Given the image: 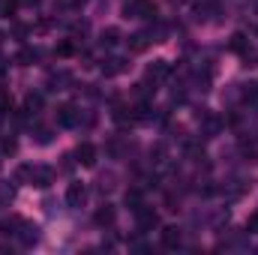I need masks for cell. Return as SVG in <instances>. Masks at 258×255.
Returning a JSON list of instances; mask_svg holds the SVG:
<instances>
[{
    "label": "cell",
    "instance_id": "6da1fadb",
    "mask_svg": "<svg viewBox=\"0 0 258 255\" xmlns=\"http://www.w3.org/2000/svg\"><path fill=\"white\" fill-rule=\"evenodd\" d=\"M30 183H33L36 189H48V186L54 183V168H48V165H33Z\"/></svg>",
    "mask_w": 258,
    "mask_h": 255
},
{
    "label": "cell",
    "instance_id": "7a4b0ae2",
    "mask_svg": "<svg viewBox=\"0 0 258 255\" xmlns=\"http://www.w3.org/2000/svg\"><path fill=\"white\" fill-rule=\"evenodd\" d=\"M75 159H78L84 168H93V165H96V147H93L90 141H81L78 150H75Z\"/></svg>",
    "mask_w": 258,
    "mask_h": 255
},
{
    "label": "cell",
    "instance_id": "3957f363",
    "mask_svg": "<svg viewBox=\"0 0 258 255\" xmlns=\"http://www.w3.org/2000/svg\"><path fill=\"white\" fill-rule=\"evenodd\" d=\"M135 216H138V231H153L159 225V216L153 210H147V207H138Z\"/></svg>",
    "mask_w": 258,
    "mask_h": 255
},
{
    "label": "cell",
    "instance_id": "277c9868",
    "mask_svg": "<svg viewBox=\"0 0 258 255\" xmlns=\"http://www.w3.org/2000/svg\"><path fill=\"white\" fill-rule=\"evenodd\" d=\"M84 201H87L84 183H69V186H66V204H69V207H81Z\"/></svg>",
    "mask_w": 258,
    "mask_h": 255
},
{
    "label": "cell",
    "instance_id": "5b68a950",
    "mask_svg": "<svg viewBox=\"0 0 258 255\" xmlns=\"http://www.w3.org/2000/svg\"><path fill=\"white\" fill-rule=\"evenodd\" d=\"M93 219H96V225H99V228H111V225H114V219H117V210H114L111 204H102V207L96 210V216H93Z\"/></svg>",
    "mask_w": 258,
    "mask_h": 255
},
{
    "label": "cell",
    "instance_id": "8992f818",
    "mask_svg": "<svg viewBox=\"0 0 258 255\" xmlns=\"http://www.w3.org/2000/svg\"><path fill=\"white\" fill-rule=\"evenodd\" d=\"M18 237H21V243H24V246H33V243H39V225H33V222H21V231H18Z\"/></svg>",
    "mask_w": 258,
    "mask_h": 255
},
{
    "label": "cell",
    "instance_id": "52a82bcc",
    "mask_svg": "<svg viewBox=\"0 0 258 255\" xmlns=\"http://www.w3.org/2000/svg\"><path fill=\"white\" fill-rule=\"evenodd\" d=\"M171 75V66L165 63V60H153V63L147 66V78L156 84V81H162V78H168Z\"/></svg>",
    "mask_w": 258,
    "mask_h": 255
},
{
    "label": "cell",
    "instance_id": "ba28073f",
    "mask_svg": "<svg viewBox=\"0 0 258 255\" xmlns=\"http://www.w3.org/2000/svg\"><path fill=\"white\" fill-rule=\"evenodd\" d=\"M57 123H60V126H75V123H78V108L69 105V102L60 105V108H57Z\"/></svg>",
    "mask_w": 258,
    "mask_h": 255
},
{
    "label": "cell",
    "instance_id": "9c48e42d",
    "mask_svg": "<svg viewBox=\"0 0 258 255\" xmlns=\"http://www.w3.org/2000/svg\"><path fill=\"white\" fill-rule=\"evenodd\" d=\"M180 240H183L180 228H174V225L162 228V246H165V249H177V246H180Z\"/></svg>",
    "mask_w": 258,
    "mask_h": 255
},
{
    "label": "cell",
    "instance_id": "30bf717a",
    "mask_svg": "<svg viewBox=\"0 0 258 255\" xmlns=\"http://www.w3.org/2000/svg\"><path fill=\"white\" fill-rule=\"evenodd\" d=\"M228 48H231L234 54L249 57V39H246V33H234V36H231V42H228Z\"/></svg>",
    "mask_w": 258,
    "mask_h": 255
},
{
    "label": "cell",
    "instance_id": "8fae6325",
    "mask_svg": "<svg viewBox=\"0 0 258 255\" xmlns=\"http://www.w3.org/2000/svg\"><path fill=\"white\" fill-rule=\"evenodd\" d=\"M123 69H126V60H123V57H111L108 66H102V75H105V78H111V75H120Z\"/></svg>",
    "mask_w": 258,
    "mask_h": 255
},
{
    "label": "cell",
    "instance_id": "7c38bea8",
    "mask_svg": "<svg viewBox=\"0 0 258 255\" xmlns=\"http://www.w3.org/2000/svg\"><path fill=\"white\" fill-rule=\"evenodd\" d=\"M147 45H150V36H147V33H135V36H129V51L138 54V51H144Z\"/></svg>",
    "mask_w": 258,
    "mask_h": 255
},
{
    "label": "cell",
    "instance_id": "4fadbf2b",
    "mask_svg": "<svg viewBox=\"0 0 258 255\" xmlns=\"http://www.w3.org/2000/svg\"><path fill=\"white\" fill-rule=\"evenodd\" d=\"M42 108V93H27L24 99V114H36Z\"/></svg>",
    "mask_w": 258,
    "mask_h": 255
},
{
    "label": "cell",
    "instance_id": "5bb4252c",
    "mask_svg": "<svg viewBox=\"0 0 258 255\" xmlns=\"http://www.w3.org/2000/svg\"><path fill=\"white\" fill-rule=\"evenodd\" d=\"M117 39H120V33H117V27H108V30H102V36H99V45H105V48H111V45H117Z\"/></svg>",
    "mask_w": 258,
    "mask_h": 255
},
{
    "label": "cell",
    "instance_id": "9a60e30c",
    "mask_svg": "<svg viewBox=\"0 0 258 255\" xmlns=\"http://www.w3.org/2000/svg\"><path fill=\"white\" fill-rule=\"evenodd\" d=\"M36 57H39V51H36V48H24V51H18V57H15V60H18V66H30Z\"/></svg>",
    "mask_w": 258,
    "mask_h": 255
},
{
    "label": "cell",
    "instance_id": "2e32d148",
    "mask_svg": "<svg viewBox=\"0 0 258 255\" xmlns=\"http://www.w3.org/2000/svg\"><path fill=\"white\" fill-rule=\"evenodd\" d=\"M126 204L132 207V210L144 207V195H141V189H129V192H126Z\"/></svg>",
    "mask_w": 258,
    "mask_h": 255
},
{
    "label": "cell",
    "instance_id": "e0dca14e",
    "mask_svg": "<svg viewBox=\"0 0 258 255\" xmlns=\"http://www.w3.org/2000/svg\"><path fill=\"white\" fill-rule=\"evenodd\" d=\"M51 138H54V132L45 129V126H39L36 132H33V141H36V144H51Z\"/></svg>",
    "mask_w": 258,
    "mask_h": 255
},
{
    "label": "cell",
    "instance_id": "ac0fdd59",
    "mask_svg": "<svg viewBox=\"0 0 258 255\" xmlns=\"http://www.w3.org/2000/svg\"><path fill=\"white\" fill-rule=\"evenodd\" d=\"M54 54H57V57H72V54H75V45H72L69 39H63V42L54 48Z\"/></svg>",
    "mask_w": 258,
    "mask_h": 255
},
{
    "label": "cell",
    "instance_id": "d6986e66",
    "mask_svg": "<svg viewBox=\"0 0 258 255\" xmlns=\"http://www.w3.org/2000/svg\"><path fill=\"white\" fill-rule=\"evenodd\" d=\"M18 6H21V0H3V6H0V12H3L6 18H12V15L18 12Z\"/></svg>",
    "mask_w": 258,
    "mask_h": 255
},
{
    "label": "cell",
    "instance_id": "ffe728a7",
    "mask_svg": "<svg viewBox=\"0 0 258 255\" xmlns=\"http://www.w3.org/2000/svg\"><path fill=\"white\" fill-rule=\"evenodd\" d=\"M30 174H33V165H21V168L15 171V180L24 183V180H30Z\"/></svg>",
    "mask_w": 258,
    "mask_h": 255
},
{
    "label": "cell",
    "instance_id": "44dd1931",
    "mask_svg": "<svg viewBox=\"0 0 258 255\" xmlns=\"http://www.w3.org/2000/svg\"><path fill=\"white\" fill-rule=\"evenodd\" d=\"M0 147H3V153H15V150H18V141L9 135V138H3V144H0Z\"/></svg>",
    "mask_w": 258,
    "mask_h": 255
},
{
    "label": "cell",
    "instance_id": "7402d4cb",
    "mask_svg": "<svg viewBox=\"0 0 258 255\" xmlns=\"http://www.w3.org/2000/svg\"><path fill=\"white\" fill-rule=\"evenodd\" d=\"M9 111H12V99L3 93V96H0V117H3V114H9Z\"/></svg>",
    "mask_w": 258,
    "mask_h": 255
},
{
    "label": "cell",
    "instance_id": "603a6c76",
    "mask_svg": "<svg viewBox=\"0 0 258 255\" xmlns=\"http://www.w3.org/2000/svg\"><path fill=\"white\" fill-rule=\"evenodd\" d=\"M60 159H63V162H60V168H63V171H72V165L78 162V159H75L72 153H66V156H60Z\"/></svg>",
    "mask_w": 258,
    "mask_h": 255
},
{
    "label": "cell",
    "instance_id": "cb8c5ba5",
    "mask_svg": "<svg viewBox=\"0 0 258 255\" xmlns=\"http://www.w3.org/2000/svg\"><path fill=\"white\" fill-rule=\"evenodd\" d=\"M246 228H249L252 234H258V210L252 213V216H249V222H246Z\"/></svg>",
    "mask_w": 258,
    "mask_h": 255
},
{
    "label": "cell",
    "instance_id": "d4e9b609",
    "mask_svg": "<svg viewBox=\"0 0 258 255\" xmlns=\"http://www.w3.org/2000/svg\"><path fill=\"white\" fill-rule=\"evenodd\" d=\"M162 156H165V147H162V144H159V147H156V150H153V162H162Z\"/></svg>",
    "mask_w": 258,
    "mask_h": 255
},
{
    "label": "cell",
    "instance_id": "484cf974",
    "mask_svg": "<svg viewBox=\"0 0 258 255\" xmlns=\"http://www.w3.org/2000/svg\"><path fill=\"white\" fill-rule=\"evenodd\" d=\"M21 3H27V6H36V3H39V0H21Z\"/></svg>",
    "mask_w": 258,
    "mask_h": 255
},
{
    "label": "cell",
    "instance_id": "4316f807",
    "mask_svg": "<svg viewBox=\"0 0 258 255\" xmlns=\"http://www.w3.org/2000/svg\"><path fill=\"white\" fill-rule=\"evenodd\" d=\"M0 42H3V33H0Z\"/></svg>",
    "mask_w": 258,
    "mask_h": 255
}]
</instances>
